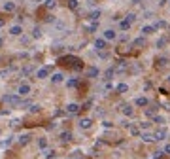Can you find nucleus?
I'll list each match as a JSON object with an SVG mask.
<instances>
[{"instance_id": "a878e982", "label": "nucleus", "mask_w": 170, "mask_h": 159, "mask_svg": "<svg viewBox=\"0 0 170 159\" xmlns=\"http://www.w3.org/2000/svg\"><path fill=\"white\" fill-rule=\"evenodd\" d=\"M129 27H130V23L127 21V19H125V21H121V28H123V30H127Z\"/></svg>"}, {"instance_id": "1a4fd4ad", "label": "nucleus", "mask_w": 170, "mask_h": 159, "mask_svg": "<svg viewBox=\"0 0 170 159\" xmlns=\"http://www.w3.org/2000/svg\"><path fill=\"white\" fill-rule=\"evenodd\" d=\"M121 112L125 114V116H132V114H134V110L130 108L129 104H123V108H121Z\"/></svg>"}, {"instance_id": "4468645a", "label": "nucleus", "mask_w": 170, "mask_h": 159, "mask_svg": "<svg viewBox=\"0 0 170 159\" xmlns=\"http://www.w3.org/2000/svg\"><path fill=\"white\" fill-rule=\"evenodd\" d=\"M51 82H53V83H59V82H63V74H61V72L53 74V76H51Z\"/></svg>"}, {"instance_id": "4be33fe9", "label": "nucleus", "mask_w": 170, "mask_h": 159, "mask_svg": "<svg viewBox=\"0 0 170 159\" xmlns=\"http://www.w3.org/2000/svg\"><path fill=\"white\" fill-rule=\"evenodd\" d=\"M113 76V68H110V70H106V74H104V80H112Z\"/></svg>"}, {"instance_id": "412c9836", "label": "nucleus", "mask_w": 170, "mask_h": 159, "mask_svg": "<svg viewBox=\"0 0 170 159\" xmlns=\"http://www.w3.org/2000/svg\"><path fill=\"white\" fill-rule=\"evenodd\" d=\"M4 9L6 12H11V9H15V4L13 2H8V4H4Z\"/></svg>"}, {"instance_id": "bb28decb", "label": "nucleus", "mask_w": 170, "mask_h": 159, "mask_svg": "<svg viewBox=\"0 0 170 159\" xmlns=\"http://www.w3.org/2000/svg\"><path fill=\"white\" fill-rule=\"evenodd\" d=\"M98 17H100V12H93L89 19H93V21H96V19H98Z\"/></svg>"}, {"instance_id": "dca6fc26", "label": "nucleus", "mask_w": 170, "mask_h": 159, "mask_svg": "<svg viewBox=\"0 0 170 159\" xmlns=\"http://www.w3.org/2000/svg\"><path fill=\"white\" fill-rule=\"evenodd\" d=\"M166 64H168V59H166V57H161V59H157V66H159V68L166 66Z\"/></svg>"}, {"instance_id": "9d476101", "label": "nucleus", "mask_w": 170, "mask_h": 159, "mask_svg": "<svg viewBox=\"0 0 170 159\" xmlns=\"http://www.w3.org/2000/svg\"><path fill=\"white\" fill-rule=\"evenodd\" d=\"M66 110H68V114H78V112H80V106H78V104H68Z\"/></svg>"}, {"instance_id": "f704fd0d", "label": "nucleus", "mask_w": 170, "mask_h": 159, "mask_svg": "<svg viewBox=\"0 0 170 159\" xmlns=\"http://www.w3.org/2000/svg\"><path fill=\"white\" fill-rule=\"evenodd\" d=\"M140 129H149V123H148V121H144V123H140Z\"/></svg>"}, {"instance_id": "4c0bfd02", "label": "nucleus", "mask_w": 170, "mask_h": 159, "mask_svg": "<svg viewBox=\"0 0 170 159\" xmlns=\"http://www.w3.org/2000/svg\"><path fill=\"white\" fill-rule=\"evenodd\" d=\"M165 152H166V154H170V144H166V148H165Z\"/></svg>"}, {"instance_id": "ddd939ff", "label": "nucleus", "mask_w": 170, "mask_h": 159, "mask_svg": "<svg viewBox=\"0 0 170 159\" xmlns=\"http://www.w3.org/2000/svg\"><path fill=\"white\" fill-rule=\"evenodd\" d=\"M61 140H63V142H70V140H72V133L64 131L63 135H61Z\"/></svg>"}, {"instance_id": "72a5a7b5", "label": "nucleus", "mask_w": 170, "mask_h": 159, "mask_svg": "<svg viewBox=\"0 0 170 159\" xmlns=\"http://www.w3.org/2000/svg\"><path fill=\"white\" fill-rule=\"evenodd\" d=\"M45 144H47L45 138H40V140H38V146H40V148H45Z\"/></svg>"}, {"instance_id": "9b49d317", "label": "nucleus", "mask_w": 170, "mask_h": 159, "mask_svg": "<svg viewBox=\"0 0 170 159\" xmlns=\"http://www.w3.org/2000/svg\"><path fill=\"white\" fill-rule=\"evenodd\" d=\"M98 76V68H89V70H87V78H96Z\"/></svg>"}, {"instance_id": "a211bd4d", "label": "nucleus", "mask_w": 170, "mask_h": 159, "mask_svg": "<svg viewBox=\"0 0 170 159\" xmlns=\"http://www.w3.org/2000/svg\"><path fill=\"white\" fill-rule=\"evenodd\" d=\"M28 140H30V135H21L19 136V144H28Z\"/></svg>"}, {"instance_id": "20e7f679", "label": "nucleus", "mask_w": 170, "mask_h": 159, "mask_svg": "<svg viewBox=\"0 0 170 159\" xmlns=\"http://www.w3.org/2000/svg\"><path fill=\"white\" fill-rule=\"evenodd\" d=\"M28 93H30V85H28V83H23V85H19V95H28Z\"/></svg>"}, {"instance_id": "393cba45", "label": "nucleus", "mask_w": 170, "mask_h": 159, "mask_svg": "<svg viewBox=\"0 0 170 159\" xmlns=\"http://www.w3.org/2000/svg\"><path fill=\"white\" fill-rule=\"evenodd\" d=\"M68 6H70L72 9H76L78 8V0H68Z\"/></svg>"}, {"instance_id": "5701e85b", "label": "nucleus", "mask_w": 170, "mask_h": 159, "mask_svg": "<svg viewBox=\"0 0 170 159\" xmlns=\"http://www.w3.org/2000/svg\"><path fill=\"white\" fill-rule=\"evenodd\" d=\"M153 121L155 123H165V118H163V116H153Z\"/></svg>"}, {"instance_id": "f257e3e1", "label": "nucleus", "mask_w": 170, "mask_h": 159, "mask_svg": "<svg viewBox=\"0 0 170 159\" xmlns=\"http://www.w3.org/2000/svg\"><path fill=\"white\" fill-rule=\"evenodd\" d=\"M4 102H8V104H11V106H17L21 100H19L17 95H6L4 97Z\"/></svg>"}, {"instance_id": "423d86ee", "label": "nucleus", "mask_w": 170, "mask_h": 159, "mask_svg": "<svg viewBox=\"0 0 170 159\" xmlns=\"http://www.w3.org/2000/svg\"><path fill=\"white\" fill-rule=\"evenodd\" d=\"M94 47H96V49H104V47H106V40H104V38L94 40Z\"/></svg>"}, {"instance_id": "c9c22d12", "label": "nucleus", "mask_w": 170, "mask_h": 159, "mask_svg": "<svg viewBox=\"0 0 170 159\" xmlns=\"http://www.w3.org/2000/svg\"><path fill=\"white\" fill-rule=\"evenodd\" d=\"M130 135H140V131H138V129H136V127H132V129H130Z\"/></svg>"}, {"instance_id": "7c9ffc66", "label": "nucleus", "mask_w": 170, "mask_h": 159, "mask_svg": "<svg viewBox=\"0 0 170 159\" xmlns=\"http://www.w3.org/2000/svg\"><path fill=\"white\" fill-rule=\"evenodd\" d=\"M165 27H166V23H165V21H159V23L155 25V28H165Z\"/></svg>"}, {"instance_id": "6ab92c4d", "label": "nucleus", "mask_w": 170, "mask_h": 159, "mask_svg": "<svg viewBox=\"0 0 170 159\" xmlns=\"http://www.w3.org/2000/svg\"><path fill=\"white\" fill-rule=\"evenodd\" d=\"M117 91H119V93H127V91H129V85H127V83H119V85H117Z\"/></svg>"}, {"instance_id": "39448f33", "label": "nucleus", "mask_w": 170, "mask_h": 159, "mask_svg": "<svg viewBox=\"0 0 170 159\" xmlns=\"http://www.w3.org/2000/svg\"><path fill=\"white\" fill-rule=\"evenodd\" d=\"M91 125H93V121H91L89 118H83V119H80V127H81V129H89Z\"/></svg>"}, {"instance_id": "f03ea898", "label": "nucleus", "mask_w": 170, "mask_h": 159, "mask_svg": "<svg viewBox=\"0 0 170 159\" xmlns=\"http://www.w3.org/2000/svg\"><path fill=\"white\" fill-rule=\"evenodd\" d=\"M153 138H155V140H165L166 138V129H159V131L153 135Z\"/></svg>"}, {"instance_id": "473e14b6", "label": "nucleus", "mask_w": 170, "mask_h": 159, "mask_svg": "<svg viewBox=\"0 0 170 159\" xmlns=\"http://www.w3.org/2000/svg\"><path fill=\"white\" fill-rule=\"evenodd\" d=\"M134 19H136V15H134V14H129V15H127V21H129V23H132Z\"/></svg>"}, {"instance_id": "f8f14e48", "label": "nucleus", "mask_w": 170, "mask_h": 159, "mask_svg": "<svg viewBox=\"0 0 170 159\" xmlns=\"http://www.w3.org/2000/svg\"><path fill=\"white\" fill-rule=\"evenodd\" d=\"M21 27H19V25H15V27H11L9 28V34H13V36H19V34H21Z\"/></svg>"}, {"instance_id": "cd10ccee", "label": "nucleus", "mask_w": 170, "mask_h": 159, "mask_svg": "<svg viewBox=\"0 0 170 159\" xmlns=\"http://www.w3.org/2000/svg\"><path fill=\"white\" fill-rule=\"evenodd\" d=\"M144 44H146L144 38H136V40H134V45H144Z\"/></svg>"}, {"instance_id": "f3484780", "label": "nucleus", "mask_w": 170, "mask_h": 159, "mask_svg": "<svg viewBox=\"0 0 170 159\" xmlns=\"http://www.w3.org/2000/svg\"><path fill=\"white\" fill-rule=\"evenodd\" d=\"M146 116H149V118L157 116V106H153V108H146Z\"/></svg>"}, {"instance_id": "e433bc0d", "label": "nucleus", "mask_w": 170, "mask_h": 159, "mask_svg": "<svg viewBox=\"0 0 170 159\" xmlns=\"http://www.w3.org/2000/svg\"><path fill=\"white\" fill-rule=\"evenodd\" d=\"M38 110H40V106H38V104H32L30 106V112H38Z\"/></svg>"}, {"instance_id": "58836bf2", "label": "nucleus", "mask_w": 170, "mask_h": 159, "mask_svg": "<svg viewBox=\"0 0 170 159\" xmlns=\"http://www.w3.org/2000/svg\"><path fill=\"white\" fill-rule=\"evenodd\" d=\"M132 2H134V4H140V0H132Z\"/></svg>"}, {"instance_id": "6e6552de", "label": "nucleus", "mask_w": 170, "mask_h": 159, "mask_svg": "<svg viewBox=\"0 0 170 159\" xmlns=\"http://www.w3.org/2000/svg\"><path fill=\"white\" fill-rule=\"evenodd\" d=\"M134 102H136V106H148V102H149V100L146 99V97H138V99H136Z\"/></svg>"}, {"instance_id": "a19ab883", "label": "nucleus", "mask_w": 170, "mask_h": 159, "mask_svg": "<svg viewBox=\"0 0 170 159\" xmlns=\"http://www.w3.org/2000/svg\"><path fill=\"white\" fill-rule=\"evenodd\" d=\"M168 82H170V76H168Z\"/></svg>"}, {"instance_id": "b1692460", "label": "nucleus", "mask_w": 170, "mask_h": 159, "mask_svg": "<svg viewBox=\"0 0 170 159\" xmlns=\"http://www.w3.org/2000/svg\"><path fill=\"white\" fill-rule=\"evenodd\" d=\"M55 4H57V2H55V0H45V6H47V8H55Z\"/></svg>"}, {"instance_id": "2f4dec72", "label": "nucleus", "mask_w": 170, "mask_h": 159, "mask_svg": "<svg viewBox=\"0 0 170 159\" xmlns=\"http://www.w3.org/2000/svg\"><path fill=\"white\" fill-rule=\"evenodd\" d=\"M165 44H166V40H165V38H161V40H157V47H163Z\"/></svg>"}, {"instance_id": "aec40b11", "label": "nucleus", "mask_w": 170, "mask_h": 159, "mask_svg": "<svg viewBox=\"0 0 170 159\" xmlns=\"http://www.w3.org/2000/svg\"><path fill=\"white\" fill-rule=\"evenodd\" d=\"M142 32L144 34H153V32H155V27H144Z\"/></svg>"}, {"instance_id": "2eb2a0df", "label": "nucleus", "mask_w": 170, "mask_h": 159, "mask_svg": "<svg viewBox=\"0 0 170 159\" xmlns=\"http://www.w3.org/2000/svg\"><path fill=\"white\" fill-rule=\"evenodd\" d=\"M142 140L144 142H153L155 138H153V135H149V133H142Z\"/></svg>"}, {"instance_id": "0eeeda50", "label": "nucleus", "mask_w": 170, "mask_h": 159, "mask_svg": "<svg viewBox=\"0 0 170 159\" xmlns=\"http://www.w3.org/2000/svg\"><path fill=\"white\" fill-rule=\"evenodd\" d=\"M47 74H49V68H40V70H38V74H36V76H38V80H44V78L47 76Z\"/></svg>"}, {"instance_id": "ea45409f", "label": "nucleus", "mask_w": 170, "mask_h": 159, "mask_svg": "<svg viewBox=\"0 0 170 159\" xmlns=\"http://www.w3.org/2000/svg\"><path fill=\"white\" fill-rule=\"evenodd\" d=\"M2 44H4V42H2V38H0V45H2Z\"/></svg>"}, {"instance_id": "c85d7f7f", "label": "nucleus", "mask_w": 170, "mask_h": 159, "mask_svg": "<svg viewBox=\"0 0 170 159\" xmlns=\"http://www.w3.org/2000/svg\"><path fill=\"white\" fill-rule=\"evenodd\" d=\"M66 85H68V87H76V85H78V80H68Z\"/></svg>"}, {"instance_id": "c756f323", "label": "nucleus", "mask_w": 170, "mask_h": 159, "mask_svg": "<svg viewBox=\"0 0 170 159\" xmlns=\"http://www.w3.org/2000/svg\"><path fill=\"white\" fill-rule=\"evenodd\" d=\"M40 34H42V32H40V28H38V27H36L34 30H32V36H34V38H38Z\"/></svg>"}, {"instance_id": "7ed1b4c3", "label": "nucleus", "mask_w": 170, "mask_h": 159, "mask_svg": "<svg viewBox=\"0 0 170 159\" xmlns=\"http://www.w3.org/2000/svg\"><path fill=\"white\" fill-rule=\"evenodd\" d=\"M115 30H112V28H108V30H104V40H115Z\"/></svg>"}]
</instances>
